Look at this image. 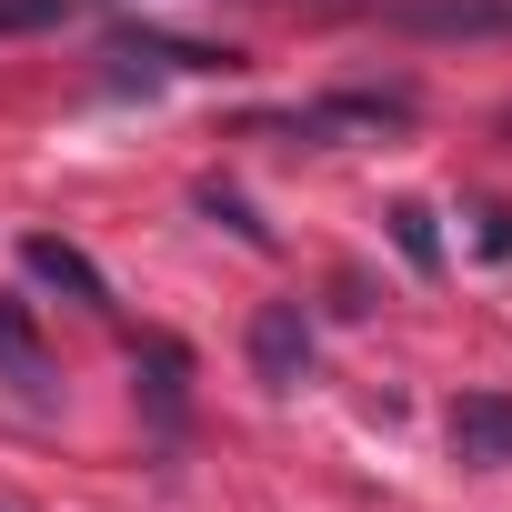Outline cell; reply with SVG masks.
<instances>
[{
    "label": "cell",
    "instance_id": "cell-1",
    "mask_svg": "<svg viewBox=\"0 0 512 512\" xmlns=\"http://www.w3.org/2000/svg\"><path fill=\"white\" fill-rule=\"evenodd\" d=\"M21 272H31V282H51V292H71L81 312H121V302H111V282H101V262H91L81 241H61V231H21Z\"/></svg>",
    "mask_w": 512,
    "mask_h": 512
},
{
    "label": "cell",
    "instance_id": "cell-2",
    "mask_svg": "<svg viewBox=\"0 0 512 512\" xmlns=\"http://www.w3.org/2000/svg\"><path fill=\"white\" fill-rule=\"evenodd\" d=\"M251 372H262V392H292L312 372V322L302 302H262L251 312Z\"/></svg>",
    "mask_w": 512,
    "mask_h": 512
},
{
    "label": "cell",
    "instance_id": "cell-3",
    "mask_svg": "<svg viewBox=\"0 0 512 512\" xmlns=\"http://www.w3.org/2000/svg\"><path fill=\"white\" fill-rule=\"evenodd\" d=\"M131 372H141V402H151V422L171 432V422H181V402H191V352H181L171 332H141Z\"/></svg>",
    "mask_w": 512,
    "mask_h": 512
},
{
    "label": "cell",
    "instance_id": "cell-4",
    "mask_svg": "<svg viewBox=\"0 0 512 512\" xmlns=\"http://www.w3.org/2000/svg\"><path fill=\"white\" fill-rule=\"evenodd\" d=\"M452 452L462 462H512V402H492V392L452 402Z\"/></svg>",
    "mask_w": 512,
    "mask_h": 512
},
{
    "label": "cell",
    "instance_id": "cell-5",
    "mask_svg": "<svg viewBox=\"0 0 512 512\" xmlns=\"http://www.w3.org/2000/svg\"><path fill=\"white\" fill-rule=\"evenodd\" d=\"M0 372H11V392H51V362H41V332L21 302H0Z\"/></svg>",
    "mask_w": 512,
    "mask_h": 512
},
{
    "label": "cell",
    "instance_id": "cell-6",
    "mask_svg": "<svg viewBox=\"0 0 512 512\" xmlns=\"http://www.w3.org/2000/svg\"><path fill=\"white\" fill-rule=\"evenodd\" d=\"M402 31H512L502 0H412V11H392Z\"/></svg>",
    "mask_w": 512,
    "mask_h": 512
},
{
    "label": "cell",
    "instance_id": "cell-7",
    "mask_svg": "<svg viewBox=\"0 0 512 512\" xmlns=\"http://www.w3.org/2000/svg\"><path fill=\"white\" fill-rule=\"evenodd\" d=\"M382 221H392V251H402L412 272H442V231H432V211H422V201H392Z\"/></svg>",
    "mask_w": 512,
    "mask_h": 512
},
{
    "label": "cell",
    "instance_id": "cell-8",
    "mask_svg": "<svg viewBox=\"0 0 512 512\" xmlns=\"http://www.w3.org/2000/svg\"><path fill=\"white\" fill-rule=\"evenodd\" d=\"M201 211H211V221H231V231H241L251 251H272V231L251 221V201H241V191H201Z\"/></svg>",
    "mask_w": 512,
    "mask_h": 512
},
{
    "label": "cell",
    "instance_id": "cell-9",
    "mask_svg": "<svg viewBox=\"0 0 512 512\" xmlns=\"http://www.w3.org/2000/svg\"><path fill=\"white\" fill-rule=\"evenodd\" d=\"M71 11H81V0H0V31H51Z\"/></svg>",
    "mask_w": 512,
    "mask_h": 512
},
{
    "label": "cell",
    "instance_id": "cell-10",
    "mask_svg": "<svg viewBox=\"0 0 512 512\" xmlns=\"http://www.w3.org/2000/svg\"><path fill=\"white\" fill-rule=\"evenodd\" d=\"M482 251H492V262H512V211H482Z\"/></svg>",
    "mask_w": 512,
    "mask_h": 512
}]
</instances>
